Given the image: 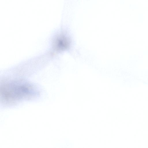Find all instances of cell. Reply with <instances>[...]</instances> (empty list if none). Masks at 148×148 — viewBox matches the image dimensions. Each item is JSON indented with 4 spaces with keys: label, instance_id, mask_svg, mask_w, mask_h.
Masks as SVG:
<instances>
[{
    "label": "cell",
    "instance_id": "1",
    "mask_svg": "<svg viewBox=\"0 0 148 148\" xmlns=\"http://www.w3.org/2000/svg\"><path fill=\"white\" fill-rule=\"evenodd\" d=\"M1 102L3 106H10L26 100L34 99L40 94L34 86L23 83L3 85L0 89Z\"/></svg>",
    "mask_w": 148,
    "mask_h": 148
}]
</instances>
